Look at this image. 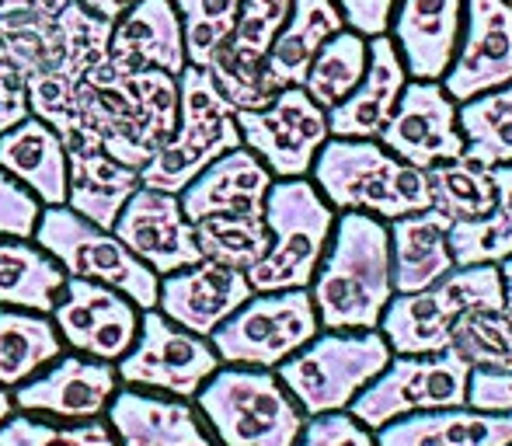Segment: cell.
I'll return each instance as SVG.
<instances>
[{
    "instance_id": "10",
    "label": "cell",
    "mask_w": 512,
    "mask_h": 446,
    "mask_svg": "<svg viewBox=\"0 0 512 446\" xmlns=\"http://www.w3.org/2000/svg\"><path fill=\"white\" fill-rule=\"evenodd\" d=\"M317 311L310 290H272L251 293L213 335L209 345L227 366H262L276 370L283 359L304 349L317 335Z\"/></svg>"
},
{
    "instance_id": "9",
    "label": "cell",
    "mask_w": 512,
    "mask_h": 446,
    "mask_svg": "<svg viewBox=\"0 0 512 446\" xmlns=\"http://www.w3.org/2000/svg\"><path fill=\"white\" fill-rule=\"evenodd\" d=\"M32 241L42 251H49L67 276L95 279V283L112 286V290L126 293L140 311L157 307V283H161V276L150 265H143L112 230L74 213L67 203L42 206Z\"/></svg>"
},
{
    "instance_id": "40",
    "label": "cell",
    "mask_w": 512,
    "mask_h": 446,
    "mask_svg": "<svg viewBox=\"0 0 512 446\" xmlns=\"http://www.w3.org/2000/svg\"><path fill=\"white\" fill-rule=\"evenodd\" d=\"M185 35V56L192 67H206L223 46L241 11V0H171Z\"/></svg>"
},
{
    "instance_id": "17",
    "label": "cell",
    "mask_w": 512,
    "mask_h": 446,
    "mask_svg": "<svg viewBox=\"0 0 512 446\" xmlns=\"http://www.w3.org/2000/svg\"><path fill=\"white\" fill-rule=\"evenodd\" d=\"M380 143L411 168L429 171L432 164L460 161L464 136L457 129V102L439 81H411L401 91L391 119L380 129Z\"/></svg>"
},
{
    "instance_id": "20",
    "label": "cell",
    "mask_w": 512,
    "mask_h": 446,
    "mask_svg": "<svg viewBox=\"0 0 512 446\" xmlns=\"http://www.w3.org/2000/svg\"><path fill=\"white\" fill-rule=\"evenodd\" d=\"M251 283L244 269H230L213 258L168 272L157 283V311L178 328L209 338L244 300L251 297Z\"/></svg>"
},
{
    "instance_id": "51",
    "label": "cell",
    "mask_w": 512,
    "mask_h": 446,
    "mask_svg": "<svg viewBox=\"0 0 512 446\" xmlns=\"http://www.w3.org/2000/svg\"><path fill=\"white\" fill-rule=\"evenodd\" d=\"M509 446H512V443H509Z\"/></svg>"
},
{
    "instance_id": "34",
    "label": "cell",
    "mask_w": 512,
    "mask_h": 446,
    "mask_svg": "<svg viewBox=\"0 0 512 446\" xmlns=\"http://www.w3.org/2000/svg\"><path fill=\"white\" fill-rule=\"evenodd\" d=\"M457 129L464 136V161L481 168L512 164V81L460 102Z\"/></svg>"
},
{
    "instance_id": "15",
    "label": "cell",
    "mask_w": 512,
    "mask_h": 446,
    "mask_svg": "<svg viewBox=\"0 0 512 446\" xmlns=\"http://www.w3.org/2000/svg\"><path fill=\"white\" fill-rule=\"evenodd\" d=\"M49 318L74 352L115 363L133 345L140 328V307L105 283L67 276Z\"/></svg>"
},
{
    "instance_id": "14",
    "label": "cell",
    "mask_w": 512,
    "mask_h": 446,
    "mask_svg": "<svg viewBox=\"0 0 512 446\" xmlns=\"http://www.w3.org/2000/svg\"><path fill=\"white\" fill-rule=\"evenodd\" d=\"M290 7L293 0H241L234 28L209 56L203 70H209L220 95L234 109H262L272 102V91L265 84V56L290 18Z\"/></svg>"
},
{
    "instance_id": "11",
    "label": "cell",
    "mask_w": 512,
    "mask_h": 446,
    "mask_svg": "<svg viewBox=\"0 0 512 446\" xmlns=\"http://www.w3.org/2000/svg\"><path fill=\"white\" fill-rule=\"evenodd\" d=\"M471 366L453 349L429 356H398L352 398V419L366 429H380L401 415L439 412L467 405Z\"/></svg>"
},
{
    "instance_id": "30",
    "label": "cell",
    "mask_w": 512,
    "mask_h": 446,
    "mask_svg": "<svg viewBox=\"0 0 512 446\" xmlns=\"http://www.w3.org/2000/svg\"><path fill=\"white\" fill-rule=\"evenodd\" d=\"M338 28H345V21L342 11L335 7V0H293L290 18L279 28L276 42H272L269 56H265V84H269L272 95L283 88L304 84L317 49Z\"/></svg>"
},
{
    "instance_id": "38",
    "label": "cell",
    "mask_w": 512,
    "mask_h": 446,
    "mask_svg": "<svg viewBox=\"0 0 512 446\" xmlns=\"http://www.w3.org/2000/svg\"><path fill=\"white\" fill-rule=\"evenodd\" d=\"M196 244L203 258L248 272L269 251L265 217H206L196 220Z\"/></svg>"
},
{
    "instance_id": "35",
    "label": "cell",
    "mask_w": 512,
    "mask_h": 446,
    "mask_svg": "<svg viewBox=\"0 0 512 446\" xmlns=\"http://www.w3.org/2000/svg\"><path fill=\"white\" fill-rule=\"evenodd\" d=\"M366 46H370L366 35L352 32V28H338V32L317 49L314 63H310L300 88H304L324 112H331L338 102H345V98L356 91L359 81H363Z\"/></svg>"
},
{
    "instance_id": "47",
    "label": "cell",
    "mask_w": 512,
    "mask_h": 446,
    "mask_svg": "<svg viewBox=\"0 0 512 446\" xmlns=\"http://www.w3.org/2000/svg\"><path fill=\"white\" fill-rule=\"evenodd\" d=\"M81 7H88L91 14H98V18H108L115 21L122 11H129V7L136 4V0H77Z\"/></svg>"
},
{
    "instance_id": "21",
    "label": "cell",
    "mask_w": 512,
    "mask_h": 446,
    "mask_svg": "<svg viewBox=\"0 0 512 446\" xmlns=\"http://www.w3.org/2000/svg\"><path fill=\"white\" fill-rule=\"evenodd\" d=\"M105 422L119 446H220L189 398L122 387L105 408Z\"/></svg>"
},
{
    "instance_id": "13",
    "label": "cell",
    "mask_w": 512,
    "mask_h": 446,
    "mask_svg": "<svg viewBox=\"0 0 512 446\" xmlns=\"http://www.w3.org/2000/svg\"><path fill=\"white\" fill-rule=\"evenodd\" d=\"M241 143L272 171V178H307L321 143L328 140V112L304 88H283L262 109L234 112Z\"/></svg>"
},
{
    "instance_id": "28",
    "label": "cell",
    "mask_w": 512,
    "mask_h": 446,
    "mask_svg": "<svg viewBox=\"0 0 512 446\" xmlns=\"http://www.w3.org/2000/svg\"><path fill=\"white\" fill-rule=\"evenodd\" d=\"M512 412L478 408H439L415 412L380 426L377 446H509Z\"/></svg>"
},
{
    "instance_id": "19",
    "label": "cell",
    "mask_w": 512,
    "mask_h": 446,
    "mask_svg": "<svg viewBox=\"0 0 512 446\" xmlns=\"http://www.w3.org/2000/svg\"><path fill=\"white\" fill-rule=\"evenodd\" d=\"M112 234L157 276H168L203 258L196 244V227L185 217L182 199L175 192L150 189V185H140L126 199L112 223Z\"/></svg>"
},
{
    "instance_id": "39",
    "label": "cell",
    "mask_w": 512,
    "mask_h": 446,
    "mask_svg": "<svg viewBox=\"0 0 512 446\" xmlns=\"http://www.w3.org/2000/svg\"><path fill=\"white\" fill-rule=\"evenodd\" d=\"M0 446H119L105 415L88 422H60L32 412H11L0 422Z\"/></svg>"
},
{
    "instance_id": "48",
    "label": "cell",
    "mask_w": 512,
    "mask_h": 446,
    "mask_svg": "<svg viewBox=\"0 0 512 446\" xmlns=\"http://www.w3.org/2000/svg\"><path fill=\"white\" fill-rule=\"evenodd\" d=\"M499 276H502V311L512 318V255L499 262Z\"/></svg>"
},
{
    "instance_id": "43",
    "label": "cell",
    "mask_w": 512,
    "mask_h": 446,
    "mask_svg": "<svg viewBox=\"0 0 512 446\" xmlns=\"http://www.w3.org/2000/svg\"><path fill=\"white\" fill-rule=\"evenodd\" d=\"M42 203L0 168V234L4 237H32L39 223Z\"/></svg>"
},
{
    "instance_id": "42",
    "label": "cell",
    "mask_w": 512,
    "mask_h": 446,
    "mask_svg": "<svg viewBox=\"0 0 512 446\" xmlns=\"http://www.w3.org/2000/svg\"><path fill=\"white\" fill-rule=\"evenodd\" d=\"M297 446H377V440L370 436V429L359 419L345 412H324V415H310L300 429Z\"/></svg>"
},
{
    "instance_id": "44",
    "label": "cell",
    "mask_w": 512,
    "mask_h": 446,
    "mask_svg": "<svg viewBox=\"0 0 512 446\" xmlns=\"http://www.w3.org/2000/svg\"><path fill=\"white\" fill-rule=\"evenodd\" d=\"M467 405L478 412H512V370H471L467 380Z\"/></svg>"
},
{
    "instance_id": "3",
    "label": "cell",
    "mask_w": 512,
    "mask_h": 446,
    "mask_svg": "<svg viewBox=\"0 0 512 446\" xmlns=\"http://www.w3.org/2000/svg\"><path fill=\"white\" fill-rule=\"evenodd\" d=\"M310 175L331 206L370 213L377 220H398L432 206L425 171L411 168L377 140L328 136L310 164Z\"/></svg>"
},
{
    "instance_id": "49",
    "label": "cell",
    "mask_w": 512,
    "mask_h": 446,
    "mask_svg": "<svg viewBox=\"0 0 512 446\" xmlns=\"http://www.w3.org/2000/svg\"><path fill=\"white\" fill-rule=\"evenodd\" d=\"M14 412V401H11V391L7 387H0V422L7 419V415Z\"/></svg>"
},
{
    "instance_id": "16",
    "label": "cell",
    "mask_w": 512,
    "mask_h": 446,
    "mask_svg": "<svg viewBox=\"0 0 512 446\" xmlns=\"http://www.w3.org/2000/svg\"><path fill=\"white\" fill-rule=\"evenodd\" d=\"M512 81V0H464V25L443 91L453 102L495 91Z\"/></svg>"
},
{
    "instance_id": "4",
    "label": "cell",
    "mask_w": 512,
    "mask_h": 446,
    "mask_svg": "<svg viewBox=\"0 0 512 446\" xmlns=\"http://www.w3.org/2000/svg\"><path fill=\"white\" fill-rule=\"evenodd\" d=\"M196 408L220 446H297L307 422L283 380L262 366H220L199 387Z\"/></svg>"
},
{
    "instance_id": "5",
    "label": "cell",
    "mask_w": 512,
    "mask_h": 446,
    "mask_svg": "<svg viewBox=\"0 0 512 446\" xmlns=\"http://www.w3.org/2000/svg\"><path fill=\"white\" fill-rule=\"evenodd\" d=\"M269 251L248 269L255 293L310 286L335 230V210L307 178H276L265 192Z\"/></svg>"
},
{
    "instance_id": "45",
    "label": "cell",
    "mask_w": 512,
    "mask_h": 446,
    "mask_svg": "<svg viewBox=\"0 0 512 446\" xmlns=\"http://www.w3.org/2000/svg\"><path fill=\"white\" fill-rule=\"evenodd\" d=\"M335 7L342 11L345 28L373 39V35H384L391 28V14L398 0H335Z\"/></svg>"
},
{
    "instance_id": "26",
    "label": "cell",
    "mask_w": 512,
    "mask_h": 446,
    "mask_svg": "<svg viewBox=\"0 0 512 446\" xmlns=\"http://www.w3.org/2000/svg\"><path fill=\"white\" fill-rule=\"evenodd\" d=\"M408 84L405 63L391 35H373L366 46V74L345 102L328 112V133L345 140H373L391 119L401 91Z\"/></svg>"
},
{
    "instance_id": "8",
    "label": "cell",
    "mask_w": 512,
    "mask_h": 446,
    "mask_svg": "<svg viewBox=\"0 0 512 446\" xmlns=\"http://www.w3.org/2000/svg\"><path fill=\"white\" fill-rule=\"evenodd\" d=\"M391 363L387 338L370 332H328L314 335L304 349L276 366V377L307 415L342 412L359 391Z\"/></svg>"
},
{
    "instance_id": "7",
    "label": "cell",
    "mask_w": 512,
    "mask_h": 446,
    "mask_svg": "<svg viewBox=\"0 0 512 446\" xmlns=\"http://www.w3.org/2000/svg\"><path fill=\"white\" fill-rule=\"evenodd\" d=\"M474 307L502 311L499 265H453L425 290L398 293L377 328L398 356H429L450 349L453 325Z\"/></svg>"
},
{
    "instance_id": "36",
    "label": "cell",
    "mask_w": 512,
    "mask_h": 446,
    "mask_svg": "<svg viewBox=\"0 0 512 446\" xmlns=\"http://www.w3.org/2000/svg\"><path fill=\"white\" fill-rule=\"evenodd\" d=\"M429 178V199L443 217H450V223H471L481 220L488 210L495 206V185L488 168L471 161H446V164H432L425 171Z\"/></svg>"
},
{
    "instance_id": "37",
    "label": "cell",
    "mask_w": 512,
    "mask_h": 446,
    "mask_svg": "<svg viewBox=\"0 0 512 446\" xmlns=\"http://www.w3.org/2000/svg\"><path fill=\"white\" fill-rule=\"evenodd\" d=\"M450 349L457 352L471 370L506 373L512 370V318L506 311L474 307V311L457 318Z\"/></svg>"
},
{
    "instance_id": "31",
    "label": "cell",
    "mask_w": 512,
    "mask_h": 446,
    "mask_svg": "<svg viewBox=\"0 0 512 446\" xmlns=\"http://www.w3.org/2000/svg\"><path fill=\"white\" fill-rule=\"evenodd\" d=\"M67 272L32 237L0 234V307H25L49 314Z\"/></svg>"
},
{
    "instance_id": "29",
    "label": "cell",
    "mask_w": 512,
    "mask_h": 446,
    "mask_svg": "<svg viewBox=\"0 0 512 446\" xmlns=\"http://www.w3.org/2000/svg\"><path fill=\"white\" fill-rule=\"evenodd\" d=\"M450 217L425 206L418 213L391 220V283L394 293H415L432 286L453 269Z\"/></svg>"
},
{
    "instance_id": "2",
    "label": "cell",
    "mask_w": 512,
    "mask_h": 446,
    "mask_svg": "<svg viewBox=\"0 0 512 446\" xmlns=\"http://www.w3.org/2000/svg\"><path fill=\"white\" fill-rule=\"evenodd\" d=\"M317 325L328 332H370L394 297L391 234L370 213L345 210L310 279Z\"/></svg>"
},
{
    "instance_id": "32",
    "label": "cell",
    "mask_w": 512,
    "mask_h": 446,
    "mask_svg": "<svg viewBox=\"0 0 512 446\" xmlns=\"http://www.w3.org/2000/svg\"><path fill=\"white\" fill-rule=\"evenodd\" d=\"M67 342L53 318L25 307H0V387L14 391L32 373L63 356Z\"/></svg>"
},
{
    "instance_id": "22",
    "label": "cell",
    "mask_w": 512,
    "mask_h": 446,
    "mask_svg": "<svg viewBox=\"0 0 512 446\" xmlns=\"http://www.w3.org/2000/svg\"><path fill=\"white\" fill-rule=\"evenodd\" d=\"M60 140L67 147V206L112 230L126 199L140 189V168L122 164L84 129H74Z\"/></svg>"
},
{
    "instance_id": "25",
    "label": "cell",
    "mask_w": 512,
    "mask_h": 446,
    "mask_svg": "<svg viewBox=\"0 0 512 446\" xmlns=\"http://www.w3.org/2000/svg\"><path fill=\"white\" fill-rule=\"evenodd\" d=\"M108 67L112 70H164L178 77L189 63L185 35L171 0H136L112 21L108 35Z\"/></svg>"
},
{
    "instance_id": "12",
    "label": "cell",
    "mask_w": 512,
    "mask_h": 446,
    "mask_svg": "<svg viewBox=\"0 0 512 446\" xmlns=\"http://www.w3.org/2000/svg\"><path fill=\"white\" fill-rule=\"evenodd\" d=\"M220 370V356L209 345V338L192 335L164 318L157 307L140 311L133 345L126 356L115 359L122 387L171 394V398H196L199 387Z\"/></svg>"
},
{
    "instance_id": "33",
    "label": "cell",
    "mask_w": 512,
    "mask_h": 446,
    "mask_svg": "<svg viewBox=\"0 0 512 446\" xmlns=\"http://www.w3.org/2000/svg\"><path fill=\"white\" fill-rule=\"evenodd\" d=\"M488 175L495 185V206L481 220L450 227L453 265H499L512 255V164H495Z\"/></svg>"
},
{
    "instance_id": "24",
    "label": "cell",
    "mask_w": 512,
    "mask_h": 446,
    "mask_svg": "<svg viewBox=\"0 0 512 446\" xmlns=\"http://www.w3.org/2000/svg\"><path fill=\"white\" fill-rule=\"evenodd\" d=\"M464 25V0H398L391 39L411 81H443Z\"/></svg>"
},
{
    "instance_id": "6",
    "label": "cell",
    "mask_w": 512,
    "mask_h": 446,
    "mask_svg": "<svg viewBox=\"0 0 512 446\" xmlns=\"http://www.w3.org/2000/svg\"><path fill=\"white\" fill-rule=\"evenodd\" d=\"M234 112L237 109L220 95L209 70L185 63V70L178 74L175 129L140 168V185L178 196L206 164L241 147V129H237Z\"/></svg>"
},
{
    "instance_id": "18",
    "label": "cell",
    "mask_w": 512,
    "mask_h": 446,
    "mask_svg": "<svg viewBox=\"0 0 512 446\" xmlns=\"http://www.w3.org/2000/svg\"><path fill=\"white\" fill-rule=\"evenodd\" d=\"M119 391V373L115 363L91 356H67L53 359L39 373L11 391L14 412L46 415L60 422H88L102 419L112 394Z\"/></svg>"
},
{
    "instance_id": "46",
    "label": "cell",
    "mask_w": 512,
    "mask_h": 446,
    "mask_svg": "<svg viewBox=\"0 0 512 446\" xmlns=\"http://www.w3.org/2000/svg\"><path fill=\"white\" fill-rule=\"evenodd\" d=\"M32 115V98H28V77L14 63L0 60V133L18 126Z\"/></svg>"
},
{
    "instance_id": "50",
    "label": "cell",
    "mask_w": 512,
    "mask_h": 446,
    "mask_svg": "<svg viewBox=\"0 0 512 446\" xmlns=\"http://www.w3.org/2000/svg\"><path fill=\"white\" fill-rule=\"evenodd\" d=\"M42 7H46V11H63V7L70 4V0H39Z\"/></svg>"
},
{
    "instance_id": "27",
    "label": "cell",
    "mask_w": 512,
    "mask_h": 446,
    "mask_svg": "<svg viewBox=\"0 0 512 446\" xmlns=\"http://www.w3.org/2000/svg\"><path fill=\"white\" fill-rule=\"evenodd\" d=\"M0 168L18 178L42 206L67 203V147L39 115L0 133Z\"/></svg>"
},
{
    "instance_id": "23",
    "label": "cell",
    "mask_w": 512,
    "mask_h": 446,
    "mask_svg": "<svg viewBox=\"0 0 512 446\" xmlns=\"http://www.w3.org/2000/svg\"><path fill=\"white\" fill-rule=\"evenodd\" d=\"M272 171L248 147H234L206 164L182 192V210L192 223L206 217H262Z\"/></svg>"
},
{
    "instance_id": "1",
    "label": "cell",
    "mask_w": 512,
    "mask_h": 446,
    "mask_svg": "<svg viewBox=\"0 0 512 446\" xmlns=\"http://www.w3.org/2000/svg\"><path fill=\"white\" fill-rule=\"evenodd\" d=\"M77 129L129 168H143L178 119V77L164 70H88L74 88Z\"/></svg>"
},
{
    "instance_id": "41",
    "label": "cell",
    "mask_w": 512,
    "mask_h": 446,
    "mask_svg": "<svg viewBox=\"0 0 512 446\" xmlns=\"http://www.w3.org/2000/svg\"><path fill=\"white\" fill-rule=\"evenodd\" d=\"M63 28V56H67V74L81 81L88 70L102 67L108 60V35H112V21L91 14L77 0H70L60 11Z\"/></svg>"
}]
</instances>
